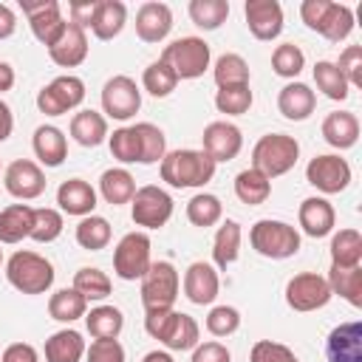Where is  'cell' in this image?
<instances>
[{"label": "cell", "mask_w": 362, "mask_h": 362, "mask_svg": "<svg viewBox=\"0 0 362 362\" xmlns=\"http://www.w3.org/2000/svg\"><path fill=\"white\" fill-rule=\"evenodd\" d=\"M107 147H110V156L122 164H136L141 161V144H139V136L133 127H119L113 130V136H107Z\"/></svg>", "instance_id": "c3c4849f"}, {"label": "cell", "mask_w": 362, "mask_h": 362, "mask_svg": "<svg viewBox=\"0 0 362 362\" xmlns=\"http://www.w3.org/2000/svg\"><path fill=\"white\" fill-rule=\"evenodd\" d=\"M82 99H85V82L74 74H62V76L51 79L45 88H40L37 107L45 116H62V113L79 107Z\"/></svg>", "instance_id": "8fae6325"}, {"label": "cell", "mask_w": 362, "mask_h": 362, "mask_svg": "<svg viewBox=\"0 0 362 362\" xmlns=\"http://www.w3.org/2000/svg\"><path fill=\"white\" fill-rule=\"evenodd\" d=\"M331 266H362V235L356 229H339L331 238Z\"/></svg>", "instance_id": "74e56055"}, {"label": "cell", "mask_w": 362, "mask_h": 362, "mask_svg": "<svg viewBox=\"0 0 362 362\" xmlns=\"http://www.w3.org/2000/svg\"><path fill=\"white\" fill-rule=\"evenodd\" d=\"M300 158V144L288 133H266L252 147V167L263 173L269 181L286 175Z\"/></svg>", "instance_id": "277c9868"}, {"label": "cell", "mask_w": 362, "mask_h": 362, "mask_svg": "<svg viewBox=\"0 0 362 362\" xmlns=\"http://www.w3.org/2000/svg\"><path fill=\"white\" fill-rule=\"evenodd\" d=\"M124 23H127V6L122 0H96V11H93V23H90V31L96 40L119 37Z\"/></svg>", "instance_id": "4316f807"}, {"label": "cell", "mask_w": 362, "mask_h": 362, "mask_svg": "<svg viewBox=\"0 0 362 362\" xmlns=\"http://www.w3.org/2000/svg\"><path fill=\"white\" fill-rule=\"evenodd\" d=\"M76 243L88 252H99L110 243V223L102 215H85L76 223Z\"/></svg>", "instance_id": "b9f144b4"}, {"label": "cell", "mask_w": 362, "mask_h": 362, "mask_svg": "<svg viewBox=\"0 0 362 362\" xmlns=\"http://www.w3.org/2000/svg\"><path fill=\"white\" fill-rule=\"evenodd\" d=\"M240 238H243V232H240V223L238 221L226 218L218 226L215 240H212V260H215V266L221 272H226L238 260V255H240Z\"/></svg>", "instance_id": "f1b7e54d"}, {"label": "cell", "mask_w": 362, "mask_h": 362, "mask_svg": "<svg viewBox=\"0 0 362 362\" xmlns=\"http://www.w3.org/2000/svg\"><path fill=\"white\" fill-rule=\"evenodd\" d=\"M57 204H59L62 212L76 215V218L93 215V209H96V189L88 181H82V178H68L57 189Z\"/></svg>", "instance_id": "d4e9b609"}, {"label": "cell", "mask_w": 362, "mask_h": 362, "mask_svg": "<svg viewBox=\"0 0 362 362\" xmlns=\"http://www.w3.org/2000/svg\"><path fill=\"white\" fill-rule=\"evenodd\" d=\"M31 147H34V156L40 158V164H45V167H59L68 158V139L54 124H40L34 130Z\"/></svg>", "instance_id": "484cf974"}, {"label": "cell", "mask_w": 362, "mask_h": 362, "mask_svg": "<svg viewBox=\"0 0 362 362\" xmlns=\"http://www.w3.org/2000/svg\"><path fill=\"white\" fill-rule=\"evenodd\" d=\"M20 6H23V11H25V17H28L31 34H34L45 48H51V45L59 40V34L65 31V20H62V11H59V3H57V0H37V3L23 0Z\"/></svg>", "instance_id": "9a60e30c"}, {"label": "cell", "mask_w": 362, "mask_h": 362, "mask_svg": "<svg viewBox=\"0 0 362 362\" xmlns=\"http://www.w3.org/2000/svg\"><path fill=\"white\" fill-rule=\"evenodd\" d=\"M221 215H223V204L212 192H198L187 201V221L192 226H201V229L215 226L221 221Z\"/></svg>", "instance_id": "f35d334b"}, {"label": "cell", "mask_w": 362, "mask_h": 362, "mask_svg": "<svg viewBox=\"0 0 362 362\" xmlns=\"http://www.w3.org/2000/svg\"><path fill=\"white\" fill-rule=\"evenodd\" d=\"M331 288H328V280L317 272H300L294 274L288 283H286V303L291 311H317V308H325L328 300H331Z\"/></svg>", "instance_id": "7c38bea8"}, {"label": "cell", "mask_w": 362, "mask_h": 362, "mask_svg": "<svg viewBox=\"0 0 362 362\" xmlns=\"http://www.w3.org/2000/svg\"><path fill=\"white\" fill-rule=\"evenodd\" d=\"M334 65L339 68V74L345 76V82L351 88L362 85V45H348L339 54V62H334Z\"/></svg>", "instance_id": "db71d44e"}, {"label": "cell", "mask_w": 362, "mask_h": 362, "mask_svg": "<svg viewBox=\"0 0 362 362\" xmlns=\"http://www.w3.org/2000/svg\"><path fill=\"white\" fill-rule=\"evenodd\" d=\"M249 362H300L297 354L274 339H257L249 351Z\"/></svg>", "instance_id": "f5cc1de1"}, {"label": "cell", "mask_w": 362, "mask_h": 362, "mask_svg": "<svg viewBox=\"0 0 362 362\" xmlns=\"http://www.w3.org/2000/svg\"><path fill=\"white\" fill-rule=\"evenodd\" d=\"M252 88L249 85H232V88H218L215 93V107L226 116H243L252 107Z\"/></svg>", "instance_id": "7dc6e473"}, {"label": "cell", "mask_w": 362, "mask_h": 362, "mask_svg": "<svg viewBox=\"0 0 362 362\" xmlns=\"http://www.w3.org/2000/svg\"><path fill=\"white\" fill-rule=\"evenodd\" d=\"M328 362H362V322H339L325 339Z\"/></svg>", "instance_id": "d6986e66"}, {"label": "cell", "mask_w": 362, "mask_h": 362, "mask_svg": "<svg viewBox=\"0 0 362 362\" xmlns=\"http://www.w3.org/2000/svg\"><path fill=\"white\" fill-rule=\"evenodd\" d=\"M212 51L209 42L201 37H178L161 51V62H167L178 79H198L209 68Z\"/></svg>", "instance_id": "52a82bcc"}, {"label": "cell", "mask_w": 362, "mask_h": 362, "mask_svg": "<svg viewBox=\"0 0 362 362\" xmlns=\"http://www.w3.org/2000/svg\"><path fill=\"white\" fill-rule=\"evenodd\" d=\"M141 85H144V90H147L150 96L164 99V96H170V93L175 90L178 76H175V71H173L167 62L156 59V62H150V65L144 68V74H141Z\"/></svg>", "instance_id": "f6af8a7d"}, {"label": "cell", "mask_w": 362, "mask_h": 362, "mask_svg": "<svg viewBox=\"0 0 362 362\" xmlns=\"http://www.w3.org/2000/svg\"><path fill=\"white\" fill-rule=\"evenodd\" d=\"M68 11H71V23H76L82 28H90L93 11H96V0H74Z\"/></svg>", "instance_id": "680465c9"}, {"label": "cell", "mask_w": 362, "mask_h": 362, "mask_svg": "<svg viewBox=\"0 0 362 362\" xmlns=\"http://www.w3.org/2000/svg\"><path fill=\"white\" fill-rule=\"evenodd\" d=\"M99 192L110 206H122L130 204L136 195V178L124 170V167H110L102 173L99 178Z\"/></svg>", "instance_id": "4dcf8cb0"}, {"label": "cell", "mask_w": 362, "mask_h": 362, "mask_svg": "<svg viewBox=\"0 0 362 362\" xmlns=\"http://www.w3.org/2000/svg\"><path fill=\"white\" fill-rule=\"evenodd\" d=\"M6 277L20 294H45L54 286V266L48 257L20 249L8 257Z\"/></svg>", "instance_id": "5b68a950"}, {"label": "cell", "mask_w": 362, "mask_h": 362, "mask_svg": "<svg viewBox=\"0 0 362 362\" xmlns=\"http://www.w3.org/2000/svg\"><path fill=\"white\" fill-rule=\"evenodd\" d=\"M246 25L255 40L272 42L283 31V6L277 0H246L243 6Z\"/></svg>", "instance_id": "ac0fdd59"}, {"label": "cell", "mask_w": 362, "mask_h": 362, "mask_svg": "<svg viewBox=\"0 0 362 362\" xmlns=\"http://www.w3.org/2000/svg\"><path fill=\"white\" fill-rule=\"evenodd\" d=\"M85 362H124V348L119 339H93L85 348Z\"/></svg>", "instance_id": "11a10c76"}, {"label": "cell", "mask_w": 362, "mask_h": 362, "mask_svg": "<svg viewBox=\"0 0 362 362\" xmlns=\"http://www.w3.org/2000/svg\"><path fill=\"white\" fill-rule=\"evenodd\" d=\"M178 286H181L178 269L170 260L150 263L147 274L141 277V305H144V314L173 308L175 297H178Z\"/></svg>", "instance_id": "ba28073f"}, {"label": "cell", "mask_w": 362, "mask_h": 362, "mask_svg": "<svg viewBox=\"0 0 362 362\" xmlns=\"http://www.w3.org/2000/svg\"><path fill=\"white\" fill-rule=\"evenodd\" d=\"M317 107V96L305 82H288L277 93V110L288 122H305Z\"/></svg>", "instance_id": "cb8c5ba5"}, {"label": "cell", "mask_w": 362, "mask_h": 362, "mask_svg": "<svg viewBox=\"0 0 362 362\" xmlns=\"http://www.w3.org/2000/svg\"><path fill=\"white\" fill-rule=\"evenodd\" d=\"M0 263H3V249H0Z\"/></svg>", "instance_id": "e7e4bbea"}, {"label": "cell", "mask_w": 362, "mask_h": 362, "mask_svg": "<svg viewBox=\"0 0 362 362\" xmlns=\"http://www.w3.org/2000/svg\"><path fill=\"white\" fill-rule=\"evenodd\" d=\"M272 68H274L277 76L294 79V76H300V71L305 68V54L300 51V45L283 42V45H277L274 54H272Z\"/></svg>", "instance_id": "681fc988"}, {"label": "cell", "mask_w": 362, "mask_h": 362, "mask_svg": "<svg viewBox=\"0 0 362 362\" xmlns=\"http://www.w3.org/2000/svg\"><path fill=\"white\" fill-rule=\"evenodd\" d=\"M189 362H232V354L221 342H198L192 348V359Z\"/></svg>", "instance_id": "9f6ffc18"}, {"label": "cell", "mask_w": 362, "mask_h": 362, "mask_svg": "<svg viewBox=\"0 0 362 362\" xmlns=\"http://www.w3.org/2000/svg\"><path fill=\"white\" fill-rule=\"evenodd\" d=\"M85 356V339L74 328H62L45 339V362H79Z\"/></svg>", "instance_id": "d6a6232c"}, {"label": "cell", "mask_w": 362, "mask_h": 362, "mask_svg": "<svg viewBox=\"0 0 362 362\" xmlns=\"http://www.w3.org/2000/svg\"><path fill=\"white\" fill-rule=\"evenodd\" d=\"M14 28H17L14 11H11L6 3H0V40H8V37L14 34Z\"/></svg>", "instance_id": "91938a15"}, {"label": "cell", "mask_w": 362, "mask_h": 362, "mask_svg": "<svg viewBox=\"0 0 362 362\" xmlns=\"http://www.w3.org/2000/svg\"><path fill=\"white\" fill-rule=\"evenodd\" d=\"M34 226V206L28 204H11L0 209V243H20L31 235Z\"/></svg>", "instance_id": "f546056e"}, {"label": "cell", "mask_w": 362, "mask_h": 362, "mask_svg": "<svg viewBox=\"0 0 362 362\" xmlns=\"http://www.w3.org/2000/svg\"><path fill=\"white\" fill-rule=\"evenodd\" d=\"M325 280L331 294H339L354 308H362V266H331Z\"/></svg>", "instance_id": "1f68e13d"}, {"label": "cell", "mask_w": 362, "mask_h": 362, "mask_svg": "<svg viewBox=\"0 0 362 362\" xmlns=\"http://www.w3.org/2000/svg\"><path fill=\"white\" fill-rule=\"evenodd\" d=\"M201 141H204V153H206L215 164L238 158V153H240V147H243L240 127L232 124V122H226V119H221V122H209V124L204 127Z\"/></svg>", "instance_id": "e0dca14e"}, {"label": "cell", "mask_w": 362, "mask_h": 362, "mask_svg": "<svg viewBox=\"0 0 362 362\" xmlns=\"http://www.w3.org/2000/svg\"><path fill=\"white\" fill-rule=\"evenodd\" d=\"M173 31V11L167 3H141L136 11V34L141 42H161Z\"/></svg>", "instance_id": "44dd1931"}, {"label": "cell", "mask_w": 362, "mask_h": 362, "mask_svg": "<svg viewBox=\"0 0 362 362\" xmlns=\"http://www.w3.org/2000/svg\"><path fill=\"white\" fill-rule=\"evenodd\" d=\"M133 130L141 144L139 164H161V158L167 156V136L161 133V127H156L153 122H139V124H133Z\"/></svg>", "instance_id": "60d3db41"}, {"label": "cell", "mask_w": 362, "mask_h": 362, "mask_svg": "<svg viewBox=\"0 0 362 362\" xmlns=\"http://www.w3.org/2000/svg\"><path fill=\"white\" fill-rule=\"evenodd\" d=\"M297 221L303 226V232L308 238H325L334 232V223H337V212L334 206L320 198V195H311L300 204V212H297Z\"/></svg>", "instance_id": "603a6c76"}, {"label": "cell", "mask_w": 362, "mask_h": 362, "mask_svg": "<svg viewBox=\"0 0 362 362\" xmlns=\"http://www.w3.org/2000/svg\"><path fill=\"white\" fill-rule=\"evenodd\" d=\"M314 82H317V90H322L334 102H345L348 93H351V85L345 82V76L339 74V68L334 62H328V59H320L314 65Z\"/></svg>", "instance_id": "ab89813d"}, {"label": "cell", "mask_w": 362, "mask_h": 362, "mask_svg": "<svg viewBox=\"0 0 362 362\" xmlns=\"http://www.w3.org/2000/svg\"><path fill=\"white\" fill-rule=\"evenodd\" d=\"M215 85L218 88H232V85H249V65L240 54H221L212 68Z\"/></svg>", "instance_id": "7bdbcfd3"}, {"label": "cell", "mask_w": 362, "mask_h": 362, "mask_svg": "<svg viewBox=\"0 0 362 362\" xmlns=\"http://www.w3.org/2000/svg\"><path fill=\"white\" fill-rule=\"evenodd\" d=\"M235 195H238V201L246 204V206H260V204H266L269 195H272V181H269L263 173H257L255 167L240 170V173L235 175Z\"/></svg>", "instance_id": "e575fe53"}, {"label": "cell", "mask_w": 362, "mask_h": 362, "mask_svg": "<svg viewBox=\"0 0 362 362\" xmlns=\"http://www.w3.org/2000/svg\"><path fill=\"white\" fill-rule=\"evenodd\" d=\"M71 136L82 147H99L107 139V119L96 110H79L71 119Z\"/></svg>", "instance_id": "836d02e7"}, {"label": "cell", "mask_w": 362, "mask_h": 362, "mask_svg": "<svg viewBox=\"0 0 362 362\" xmlns=\"http://www.w3.org/2000/svg\"><path fill=\"white\" fill-rule=\"evenodd\" d=\"M240 328V311L235 305H215L206 314V331L212 337H232Z\"/></svg>", "instance_id": "816d5d0a"}, {"label": "cell", "mask_w": 362, "mask_h": 362, "mask_svg": "<svg viewBox=\"0 0 362 362\" xmlns=\"http://www.w3.org/2000/svg\"><path fill=\"white\" fill-rule=\"evenodd\" d=\"M85 325L93 339H119L124 328V314L116 305H96L85 314Z\"/></svg>", "instance_id": "d590c367"}, {"label": "cell", "mask_w": 362, "mask_h": 362, "mask_svg": "<svg viewBox=\"0 0 362 362\" xmlns=\"http://www.w3.org/2000/svg\"><path fill=\"white\" fill-rule=\"evenodd\" d=\"M14 79H17V76H14V68L0 59V93L11 90V88H14Z\"/></svg>", "instance_id": "6125c7cd"}, {"label": "cell", "mask_w": 362, "mask_h": 362, "mask_svg": "<svg viewBox=\"0 0 362 362\" xmlns=\"http://www.w3.org/2000/svg\"><path fill=\"white\" fill-rule=\"evenodd\" d=\"M139 107H141V90H139L136 79L119 74V76H110L102 85V110L110 119L127 122L139 113Z\"/></svg>", "instance_id": "4fadbf2b"}, {"label": "cell", "mask_w": 362, "mask_h": 362, "mask_svg": "<svg viewBox=\"0 0 362 362\" xmlns=\"http://www.w3.org/2000/svg\"><path fill=\"white\" fill-rule=\"evenodd\" d=\"M322 139L337 147V150H348L356 144L359 139V119L351 110H334L325 116L322 122Z\"/></svg>", "instance_id": "83f0119b"}, {"label": "cell", "mask_w": 362, "mask_h": 362, "mask_svg": "<svg viewBox=\"0 0 362 362\" xmlns=\"http://www.w3.org/2000/svg\"><path fill=\"white\" fill-rule=\"evenodd\" d=\"M215 161L204 150H167L161 158V181H167L175 189H192L204 187L215 175Z\"/></svg>", "instance_id": "6da1fadb"}, {"label": "cell", "mask_w": 362, "mask_h": 362, "mask_svg": "<svg viewBox=\"0 0 362 362\" xmlns=\"http://www.w3.org/2000/svg\"><path fill=\"white\" fill-rule=\"evenodd\" d=\"M218 291H221V280H218L215 266H209L204 260H195V263L187 266V272H184V294H187L189 303L209 305V303H215Z\"/></svg>", "instance_id": "ffe728a7"}, {"label": "cell", "mask_w": 362, "mask_h": 362, "mask_svg": "<svg viewBox=\"0 0 362 362\" xmlns=\"http://www.w3.org/2000/svg\"><path fill=\"white\" fill-rule=\"evenodd\" d=\"M14 130V116H11V107L0 99V141H6Z\"/></svg>", "instance_id": "94428289"}, {"label": "cell", "mask_w": 362, "mask_h": 362, "mask_svg": "<svg viewBox=\"0 0 362 362\" xmlns=\"http://www.w3.org/2000/svg\"><path fill=\"white\" fill-rule=\"evenodd\" d=\"M48 314L57 322H74L88 314V300L76 288H59L48 300Z\"/></svg>", "instance_id": "8d00e7d4"}, {"label": "cell", "mask_w": 362, "mask_h": 362, "mask_svg": "<svg viewBox=\"0 0 362 362\" xmlns=\"http://www.w3.org/2000/svg\"><path fill=\"white\" fill-rule=\"evenodd\" d=\"M0 362H40V354L28 342H14L0 354Z\"/></svg>", "instance_id": "6f0895ef"}, {"label": "cell", "mask_w": 362, "mask_h": 362, "mask_svg": "<svg viewBox=\"0 0 362 362\" xmlns=\"http://www.w3.org/2000/svg\"><path fill=\"white\" fill-rule=\"evenodd\" d=\"M48 57L59 65V68H76L85 62L88 57V34L82 25L76 23H65V31L59 34V40L48 48Z\"/></svg>", "instance_id": "7402d4cb"}, {"label": "cell", "mask_w": 362, "mask_h": 362, "mask_svg": "<svg viewBox=\"0 0 362 362\" xmlns=\"http://www.w3.org/2000/svg\"><path fill=\"white\" fill-rule=\"evenodd\" d=\"M62 235V212L51 209V206H40L34 209V226H31V240L37 243H51Z\"/></svg>", "instance_id": "f907efd6"}, {"label": "cell", "mask_w": 362, "mask_h": 362, "mask_svg": "<svg viewBox=\"0 0 362 362\" xmlns=\"http://www.w3.org/2000/svg\"><path fill=\"white\" fill-rule=\"evenodd\" d=\"M3 184L8 189V195L20 198V201H34L45 192V173L37 161L31 158H17L6 167L3 173Z\"/></svg>", "instance_id": "2e32d148"}, {"label": "cell", "mask_w": 362, "mask_h": 362, "mask_svg": "<svg viewBox=\"0 0 362 362\" xmlns=\"http://www.w3.org/2000/svg\"><path fill=\"white\" fill-rule=\"evenodd\" d=\"M144 331L161 345H167L170 351H192L201 337L198 322L189 314L175 311V308L144 314Z\"/></svg>", "instance_id": "7a4b0ae2"}, {"label": "cell", "mask_w": 362, "mask_h": 362, "mask_svg": "<svg viewBox=\"0 0 362 362\" xmlns=\"http://www.w3.org/2000/svg\"><path fill=\"white\" fill-rule=\"evenodd\" d=\"M74 288L85 300H105L110 294V277L102 269H96V266H82L74 274Z\"/></svg>", "instance_id": "bcb514c9"}, {"label": "cell", "mask_w": 362, "mask_h": 362, "mask_svg": "<svg viewBox=\"0 0 362 362\" xmlns=\"http://www.w3.org/2000/svg\"><path fill=\"white\" fill-rule=\"evenodd\" d=\"M173 215V195L156 184L139 187L130 201V218L136 226L144 229H161Z\"/></svg>", "instance_id": "30bf717a"}, {"label": "cell", "mask_w": 362, "mask_h": 362, "mask_svg": "<svg viewBox=\"0 0 362 362\" xmlns=\"http://www.w3.org/2000/svg\"><path fill=\"white\" fill-rule=\"evenodd\" d=\"M300 17L311 31L322 34L328 42H342L354 31V11L334 0H303Z\"/></svg>", "instance_id": "3957f363"}, {"label": "cell", "mask_w": 362, "mask_h": 362, "mask_svg": "<svg viewBox=\"0 0 362 362\" xmlns=\"http://www.w3.org/2000/svg\"><path fill=\"white\" fill-rule=\"evenodd\" d=\"M305 178L322 195H337L351 184V164L334 153H322V156H314L308 161Z\"/></svg>", "instance_id": "5bb4252c"}, {"label": "cell", "mask_w": 362, "mask_h": 362, "mask_svg": "<svg viewBox=\"0 0 362 362\" xmlns=\"http://www.w3.org/2000/svg\"><path fill=\"white\" fill-rule=\"evenodd\" d=\"M141 362H175V359L170 351H150V354H144Z\"/></svg>", "instance_id": "be15d7a7"}, {"label": "cell", "mask_w": 362, "mask_h": 362, "mask_svg": "<svg viewBox=\"0 0 362 362\" xmlns=\"http://www.w3.org/2000/svg\"><path fill=\"white\" fill-rule=\"evenodd\" d=\"M249 243L269 260H286L300 252V232L286 221L263 218L249 229Z\"/></svg>", "instance_id": "8992f818"}, {"label": "cell", "mask_w": 362, "mask_h": 362, "mask_svg": "<svg viewBox=\"0 0 362 362\" xmlns=\"http://www.w3.org/2000/svg\"><path fill=\"white\" fill-rule=\"evenodd\" d=\"M150 238L147 232H127L113 249V272L122 280H141L150 269Z\"/></svg>", "instance_id": "9c48e42d"}, {"label": "cell", "mask_w": 362, "mask_h": 362, "mask_svg": "<svg viewBox=\"0 0 362 362\" xmlns=\"http://www.w3.org/2000/svg\"><path fill=\"white\" fill-rule=\"evenodd\" d=\"M226 17H229V0H192L189 3V20L204 31L221 28Z\"/></svg>", "instance_id": "ee69618b"}]
</instances>
